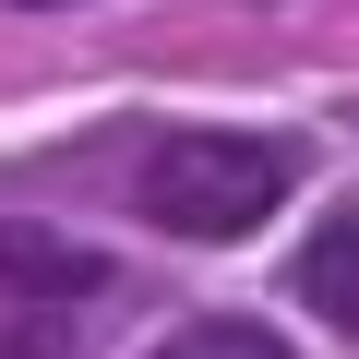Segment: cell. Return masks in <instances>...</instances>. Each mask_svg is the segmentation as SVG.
<instances>
[{
    "label": "cell",
    "mask_w": 359,
    "mask_h": 359,
    "mask_svg": "<svg viewBox=\"0 0 359 359\" xmlns=\"http://www.w3.org/2000/svg\"><path fill=\"white\" fill-rule=\"evenodd\" d=\"M108 264L84 252V240H60V228H25V216H0V287H25V311H60V299H84Z\"/></svg>",
    "instance_id": "7a4b0ae2"
},
{
    "label": "cell",
    "mask_w": 359,
    "mask_h": 359,
    "mask_svg": "<svg viewBox=\"0 0 359 359\" xmlns=\"http://www.w3.org/2000/svg\"><path fill=\"white\" fill-rule=\"evenodd\" d=\"M13 13H60V0H13Z\"/></svg>",
    "instance_id": "8992f818"
},
{
    "label": "cell",
    "mask_w": 359,
    "mask_h": 359,
    "mask_svg": "<svg viewBox=\"0 0 359 359\" xmlns=\"http://www.w3.org/2000/svg\"><path fill=\"white\" fill-rule=\"evenodd\" d=\"M156 359H287V335L276 323H240V311H204V323H180Z\"/></svg>",
    "instance_id": "277c9868"
},
{
    "label": "cell",
    "mask_w": 359,
    "mask_h": 359,
    "mask_svg": "<svg viewBox=\"0 0 359 359\" xmlns=\"http://www.w3.org/2000/svg\"><path fill=\"white\" fill-rule=\"evenodd\" d=\"M0 359H72V311H13L0 323Z\"/></svg>",
    "instance_id": "5b68a950"
},
{
    "label": "cell",
    "mask_w": 359,
    "mask_h": 359,
    "mask_svg": "<svg viewBox=\"0 0 359 359\" xmlns=\"http://www.w3.org/2000/svg\"><path fill=\"white\" fill-rule=\"evenodd\" d=\"M299 299H311L335 335H359V216H323V228H311V252H299Z\"/></svg>",
    "instance_id": "3957f363"
},
{
    "label": "cell",
    "mask_w": 359,
    "mask_h": 359,
    "mask_svg": "<svg viewBox=\"0 0 359 359\" xmlns=\"http://www.w3.org/2000/svg\"><path fill=\"white\" fill-rule=\"evenodd\" d=\"M299 156L276 132H168L144 156V216L168 240H252L276 204H287Z\"/></svg>",
    "instance_id": "6da1fadb"
}]
</instances>
